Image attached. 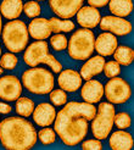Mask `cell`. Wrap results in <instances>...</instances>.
<instances>
[{
    "label": "cell",
    "mask_w": 134,
    "mask_h": 150,
    "mask_svg": "<svg viewBox=\"0 0 134 150\" xmlns=\"http://www.w3.org/2000/svg\"><path fill=\"white\" fill-rule=\"evenodd\" d=\"M96 114V108L90 103L70 101L56 112L54 131L66 146H77L88 133V123Z\"/></svg>",
    "instance_id": "cell-1"
},
{
    "label": "cell",
    "mask_w": 134,
    "mask_h": 150,
    "mask_svg": "<svg viewBox=\"0 0 134 150\" xmlns=\"http://www.w3.org/2000/svg\"><path fill=\"white\" fill-rule=\"evenodd\" d=\"M38 133L23 117L11 116L0 121V143L7 150H28L35 146Z\"/></svg>",
    "instance_id": "cell-2"
},
{
    "label": "cell",
    "mask_w": 134,
    "mask_h": 150,
    "mask_svg": "<svg viewBox=\"0 0 134 150\" xmlns=\"http://www.w3.org/2000/svg\"><path fill=\"white\" fill-rule=\"evenodd\" d=\"M22 86L32 94L45 95L54 89L55 78L54 74L47 69L31 67L22 74Z\"/></svg>",
    "instance_id": "cell-3"
},
{
    "label": "cell",
    "mask_w": 134,
    "mask_h": 150,
    "mask_svg": "<svg viewBox=\"0 0 134 150\" xmlns=\"http://www.w3.org/2000/svg\"><path fill=\"white\" fill-rule=\"evenodd\" d=\"M3 42L10 52H21L28 45L29 33L26 23L21 20H11L3 27Z\"/></svg>",
    "instance_id": "cell-4"
},
{
    "label": "cell",
    "mask_w": 134,
    "mask_h": 150,
    "mask_svg": "<svg viewBox=\"0 0 134 150\" xmlns=\"http://www.w3.org/2000/svg\"><path fill=\"white\" fill-rule=\"evenodd\" d=\"M23 61L31 67H35L39 64H47L55 73L62 71L61 62L49 52V45L45 40H37L28 45L23 54Z\"/></svg>",
    "instance_id": "cell-5"
},
{
    "label": "cell",
    "mask_w": 134,
    "mask_h": 150,
    "mask_svg": "<svg viewBox=\"0 0 134 150\" xmlns=\"http://www.w3.org/2000/svg\"><path fill=\"white\" fill-rule=\"evenodd\" d=\"M95 35L88 28H82L76 31L70 38L67 44V51L71 59L77 61L88 60L94 52Z\"/></svg>",
    "instance_id": "cell-6"
},
{
    "label": "cell",
    "mask_w": 134,
    "mask_h": 150,
    "mask_svg": "<svg viewBox=\"0 0 134 150\" xmlns=\"http://www.w3.org/2000/svg\"><path fill=\"white\" fill-rule=\"evenodd\" d=\"M116 110L111 103H100L99 109L92 120V133L96 139L104 140L112 131Z\"/></svg>",
    "instance_id": "cell-7"
},
{
    "label": "cell",
    "mask_w": 134,
    "mask_h": 150,
    "mask_svg": "<svg viewBox=\"0 0 134 150\" xmlns=\"http://www.w3.org/2000/svg\"><path fill=\"white\" fill-rule=\"evenodd\" d=\"M104 94L109 103L121 105L130 99L132 88L126 79L121 77H112L104 87Z\"/></svg>",
    "instance_id": "cell-8"
},
{
    "label": "cell",
    "mask_w": 134,
    "mask_h": 150,
    "mask_svg": "<svg viewBox=\"0 0 134 150\" xmlns=\"http://www.w3.org/2000/svg\"><path fill=\"white\" fill-rule=\"evenodd\" d=\"M99 26L102 31H106L110 32L115 35L118 37H124V35H128L132 33L133 31V26H132V22L126 20L123 17H117V16H105L100 18L99 22Z\"/></svg>",
    "instance_id": "cell-9"
},
{
    "label": "cell",
    "mask_w": 134,
    "mask_h": 150,
    "mask_svg": "<svg viewBox=\"0 0 134 150\" xmlns=\"http://www.w3.org/2000/svg\"><path fill=\"white\" fill-rule=\"evenodd\" d=\"M22 94L21 81L12 74H7L0 78V99L5 101H15Z\"/></svg>",
    "instance_id": "cell-10"
},
{
    "label": "cell",
    "mask_w": 134,
    "mask_h": 150,
    "mask_svg": "<svg viewBox=\"0 0 134 150\" xmlns=\"http://www.w3.org/2000/svg\"><path fill=\"white\" fill-rule=\"evenodd\" d=\"M84 0H49V5L54 13L60 18L71 20L83 6Z\"/></svg>",
    "instance_id": "cell-11"
},
{
    "label": "cell",
    "mask_w": 134,
    "mask_h": 150,
    "mask_svg": "<svg viewBox=\"0 0 134 150\" xmlns=\"http://www.w3.org/2000/svg\"><path fill=\"white\" fill-rule=\"evenodd\" d=\"M33 121L39 127H48L53 125L56 117V110L54 105L49 103H40L33 110Z\"/></svg>",
    "instance_id": "cell-12"
},
{
    "label": "cell",
    "mask_w": 134,
    "mask_h": 150,
    "mask_svg": "<svg viewBox=\"0 0 134 150\" xmlns=\"http://www.w3.org/2000/svg\"><path fill=\"white\" fill-rule=\"evenodd\" d=\"M82 82H83V79H82L79 72L71 69L61 71L57 78V83L60 86V88L62 91L70 93L77 92L82 87Z\"/></svg>",
    "instance_id": "cell-13"
},
{
    "label": "cell",
    "mask_w": 134,
    "mask_h": 150,
    "mask_svg": "<svg viewBox=\"0 0 134 150\" xmlns=\"http://www.w3.org/2000/svg\"><path fill=\"white\" fill-rule=\"evenodd\" d=\"M76 16H77V22L79 23V26H82L83 28H88V29L95 28L99 25L100 18H101L100 11L96 7H93L90 5L82 6L78 10V12L76 13Z\"/></svg>",
    "instance_id": "cell-14"
},
{
    "label": "cell",
    "mask_w": 134,
    "mask_h": 150,
    "mask_svg": "<svg viewBox=\"0 0 134 150\" xmlns=\"http://www.w3.org/2000/svg\"><path fill=\"white\" fill-rule=\"evenodd\" d=\"M80 96L85 103H90V104L99 103L104 96V86L101 84V82L96 79H88L82 86Z\"/></svg>",
    "instance_id": "cell-15"
},
{
    "label": "cell",
    "mask_w": 134,
    "mask_h": 150,
    "mask_svg": "<svg viewBox=\"0 0 134 150\" xmlns=\"http://www.w3.org/2000/svg\"><path fill=\"white\" fill-rule=\"evenodd\" d=\"M117 47H118L117 37L110 32L99 34V37L95 39L94 43V49L101 56H111Z\"/></svg>",
    "instance_id": "cell-16"
},
{
    "label": "cell",
    "mask_w": 134,
    "mask_h": 150,
    "mask_svg": "<svg viewBox=\"0 0 134 150\" xmlns=\"http://www.w3.org/2000/svg\"><path fill=\"white\" fill-rule=\"evenodd\" d=\"M28 28V33L32 38L37 40H44L50 37L51 32V27H50V22L47 18L43 17H35L31 21V23L27 27Z\"/></svg>",
    "instance_id": "cell-17"
},
{
    "label": "cell",
    "mask_w": 134,
    "mask_h": 150,
    "mask_svg": "<svg viewBox=\"0 0 134 150\" xmlns=\"http://www.w3.org/2000/svg\"><path fill=\"white\" fill-rule=\"evenodd\" d=\"M105 59L101 55H96L93 57H89L87 60V62L82 66L80 69V77L82 79L88 81V79H92L94 76H98L104 70V65H105Z\"/></svg>",
    "instance_id": "cell-18"
},
{
    "label": "cell",
    "mask_w": 134,
    "mask_h": 150,
    "mask_svg": "<svg viewBox=\"0 0 134 150\" xmlns=\"http://www.w3.org/2000/svg\"><path fill=\"white\" fill-rule=\"evenodd\" d=\"M109 145L114 150H130L133 148V137L129 132L118 129L110 136Z\"/></svg>",
    "instance_id": "cell-19"
},
{
    "label": "cell",
    "mask_w": 134,
    "mask_h": 150,
    "mask_svg": "<svg viewBox=\"0 0 134 150\" xmlns=\"http://www.w3.org/2000/svg\"><path fill=\"white\" fill-rule=\"evenodd\" d=\"M23 11L22 0H3L0 5V13L7 20H16Z\"/></svg>",
    "instance_id": "cell-20"
},
{
    "label": "cell",
    "mask_w": 134,
    "mask_h": 150,
    "mask_svg": "<svg viewBox=\"0 0 134 150\" xmlns=\"http://www.w3.org/2000/svg\"><path fill=\"white\" fill-rule=\"evenodd\" d=\"M109 9L114 16L117 17H127L133 11L132 0H110Z\"/></svg>",
    "instance_id": "cell-21"
},
{
    "label": "cell",
    "mask_w": 134,
    "mask_h": 150,
    "mask_svg": "<svg viewBox=\"0 0 134 150\" xmlns=\"http://www.w3.org/2000/svg\"><path fill=\"white\" fill-rule=\"evenodd\" d=\"M112 55L115 57V61H117L118 64L122 65V66H129V65H132L133 60H134V51L128 45H120V47H117Z\"/></svg>",
    "instance_id": "cell-22"
},
{
    "label": "cell",
    "mask_w": 134,
    "mask_h": 150,
    "mask_svg": "<svg viewBox=\"0 0 134 150\" xmlns=\"http://www.w3.org/2000/svg\"><path fill=\"white\" fill-rule=\"evenodd\" d=\"M50 22V27H51V32L54 33H61V32H72L74 29V23L71 20L67 18H57L53 17L49 20Z\"/></svg>",
    "instance_id": "cell-23"
},
{
    "label": "cell",
    "mask_w": 134,
    "mask_h": 150,
    "mask_svg": "<svg viewBox=\"0 0 134 150\" xmlns=\"http://www.w3.org/2000/svg\"><path fill=\"white\" fill-rule=\"evenodd\" d=\"M35 108L34 101L27 96H20L16 100V112L22 117H29Z\"/></svg>",
    "instance_id": "cell-24"
},
{
    "label": "cell",
    "mask_w": 134,
    "mask_h": 150,
    "mask_svg": "<svg viewBox=\"0 0 134 150\" xmlns=\"http://www.w3.org/2000/svg\"><path fill=\"white\" fill-rule=\"evenodd\" d=\"M38 138L43 145H51L56 142V132L53 128H50L49 126L43 127V129H40L38 133Z\"/></svg>",
    "instance_id": "cell-25"
},
{
    "label": "cell",
    "mask_w": 134,
    "mask_h": 150,
    "mask_svg": "<svg viewBox=\"0 0 134 150\" xmlns=\"http://www.w3.org/2000/svg\"><path fill=\"white\" fill-rule=\"evenodd\" d=\"M18 64V59L13 52H5L0 56V67L3 70H13Z\"/></svg>",
    "instance_id": "cell-26"
},
{
    "label": "cell",
    "mask_w": 134,
    "mask_h": 150,
    "mask_svg": "<svg viewBox=\"0 0 134 150\" xmlns=\"http://www.w3.org/2000/svg\"><path fill=\"white\" fill-rule=\"evenodd\" d=\"M114 125L118 129H127L132 126V117L128 112H118L115 114Z\"/></svg>",
    "instance_id": "cell-27"
},
{
    "label": "cell",
    "mask_w": 134,
    "mask_h": 150,
    "mask_svg": "<svg viewBox=\"0 0 134 150\" xmlns=\"http://www.w3.org/2000/svg\"><path fill=\"white\" fill-rule=\"evenodd\" d=\"M67 44H68V40L65 34L56 33L50 38V45L55 51H62L67 49Z\"/></svg>",
    "instance_id": "cell-28"
},
{
    "label": "cell",
    "mask_w": 134,
    "mask_h": 150,
    "mask_svg": "<svg viewBox=\"0 0 134 150\" xmlns=\"http://www.w3.org/2000/svg\"><path fill=\"white\" fill-rule=\"evenodd\" d=\"M50 101L54 106H63L67 103V94L62 89H53L50 93Z\"/></svg>",
    "instance_id": "cell-29"
},
{
    "label": "cell",
    "mask_w": 134,
    "mask_h": 150,
    "mask_svg": "<svg viewBox=\"0 0 134 150\" xmlns=\"http://www.w3.org/2000/svg\"><path fill=\"white\" fill-rule=\"evenodd\" d=\"M23 11L27 15V17L35 18V17H38L39 15H40L42 7H40V5L38 3L34 1V0H29V1H27L23 5Z\"/></svg>",
    "instance_id": "cell-30"
},
{
    "label": "cell",
    "mask_w": 134,
    "mask_h": 150,
    "mask_svg": "<svg viewBox=\"0 0 134 150\" xmlns=\"http://www.w3.org/2000/svg\"><path fill=\"white\" fill-rule=\"evenodd\" d=\"M102 71L105 72V76L107 78L117 77L121 73V65L117 61H109V62H105Z\"/></svg>",
    "instance_id": "cell-31"
},
{
    "label": "cell",
    "mask_w": 134,
    "mask_h": 150,
    "mask_svg": "<svg viewBox=\"0 0 134 150\" xmlns=\"http://www.w3.org/2000/svg\"><path fill=\"white\" fill-rule=\"evenodd\" d=\"M82 149L83 150H101L102 149V143L100 139H88L82 142Z\"/></svg>",
    "instance_id": "cell-32"
},
{
    "label": "cell",
    "mask_w": 134,
    "mask_h": 150,
    "mask_svg": "<svg viewBox=\"0 0 134 150\" xmlns=\"http://www.w3.org/2000/svg\"><path fill=\"white\" fill-rule=\"evenodd\" d=\"M88 1V4L90 5V6H93V7H104V6H106L107 4H109V1L110 0H87Z\"/></svg>",
    "instance_id": "cell-33"
},
{
    "label": "cell",
    "mask_w": 134,
    "mask_h": 150,
    "mask_svg": "<svg viewBox=\"0 0 134 150\" xmlns=\"http://www.w3.org/2000/svg\"><path fill=\"white\" fill-rule=\"evenodd\" d=\"M11 111H12L11 105L6 104V103H0V114L1 115H7V114H10Z\"/></svg>",
    "instance_id": "cell-34"
},
{
    "label": "cell",
    "mask_w": 134,
    "mask_h": 150,
    "mask_svg": "<svg viewBox=\"0 0 134 150\" xmlns=\"http://www.w3.org/2000/svg\"><path fill=\"white\" fill-rule=\"evenodd\" d=\"M1 29H3V21H1V13H0V35H1Z\"/></svg>",
    "instance_id": "cell-35"
},
{
    "label": "cell",
    "mask_w": 134,
    "mask_h": 150,
    "mask_svg": "<svg viewBox=\"0 0 134 150\" xmlns=\"http://www.w3.org/2000/svg\"><path fill=\"white\" fill-rule=\"evenodd\" d=\"M1 73H3V69H1V67H0V76H1Z\"/></svg>",
    "instance_id": "cell-36"
},
{
    "label": "cell",
    "mask_w": 134,
    "mask_h": 150,
    "mask_svg": "<svg viewBox=\"0 0 134 150\" xmlns=\"http://www.w3.org/2000/svg\"><path fill=\"white\" fill-rule=\"evenodd\" d=\"M0 56H1V47H0Z\"/></svg>",
    "instance_id": "cell-37"
},
{
    "label": "cell",
    "mask_w": 134,
    "mask_h": 150,
    "mask_svg": "<svg viewBox=\"0 0 134 150\" xmlns=\"http://www.w3.org/2000/svg\"><path fill=\"white\" fill-rule=\"evenodd\" d=\"M39 1H44V0H39Z\"/></svg>",
    "instance_id": "cell-38"
}]
</instances>
